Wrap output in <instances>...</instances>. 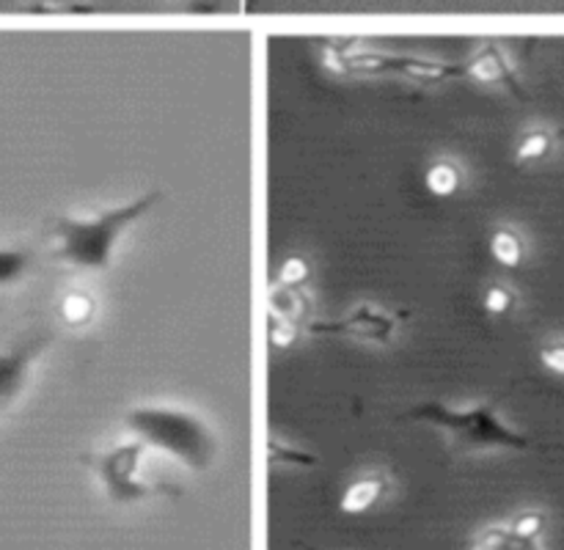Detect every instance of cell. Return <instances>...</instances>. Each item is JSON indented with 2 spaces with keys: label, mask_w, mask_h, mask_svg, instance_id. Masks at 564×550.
Returning a JSON list of instances; mask_svg holds the SVG:
<instances>
[{
  "label": "cell",
  "mask_w": 564,
  "mask_h": 550,
  "mask_svg": "<svg viewBox=\"0 0 564 550\" xmlns=\"http://www.w3.org/2000/svg\"><path fill=\"white\" fill-rule=\"evenodd\" d=\"M160 201V190H149L143 196L130 198L119 207L99 209L91 215H61L50 226L53 256L64 267L86 270V273H105L113 264V253L121 237Z\"/></svg>",
  "instance_id": "cell-1"
},
{
  "label": "cell",
  "mask_w": 564,
  "mask_h": 550,
  "mask_svg": "<svg viewBox=\"0 0 564 550\" xmlns=\"http://www.w3.org/2000/svg\"><path fill=\"white\" fill-rule=\"evenodd\" d=\"M402 418L441 429L455 454H485V451H527L532 440L512 429L499 416L496 402H474L468 407H449L444 402H422Z\"/></svg>",
  "instance_id": "cell-2"
},
{
  "label": "cell",
  "mask_w": 564,
  "mask_h": 550,
  "mask_svg": "<svg viewBox=\"0 0 564 550\" xmlns=\"http://www.w3.org/2000/svg\"><path fill=\"white\" fill-rule=\"evenodd\" d=\"M124 427L132 438L147 443L152 451L169 454L191 471H204L218 457V438L207 421L182 407L138 405L127 413Z\"/></svg>",
  "instance_id": "cell-3"
},
{
  "label": "cell",
  "mask_w": 564,
  "mask_h": 550,
  "mask_svg": "<svg viewBox=\"0 0 564 550\" xmlns=\"http://www.w3.org/2000/svg\"><path fill=\"white\" fill-rule=\"evenodd\" d=\"M149 451L152 449L147 443H141V440L130 435V440H119V443L108 446V449L86 454V465L91 468L110 501H116V504H135V501L152 498V495L171 493L169 487L147 476Z\"/></svg>",
  "instance_id": "cell-4"
},
{
  "label": "cell",
  "mask_w": 564,
  "mask_h": 550,
  "mask_svg": "<svg viewBox=\"0 0 564 550\" xmlns=\"http://www.w3.org/2000/svg\"><path fill=\"white\" fill-rule=\"evenodd\" d=\"M411 319V311L405 308H386L380 302H358L352 306L345 317L328 319V322H312L308 333L314 336H341V339H352L358 344H375L389 346L394 344L400 330Z\"/></svg>",
  "instance_id": "cell-5"
},
{
  "label": "cell",
  "mask_w": 564,
  "mask_h": 550,
  "mask_svg": "<svg viewBox=\"0 0 564 550\" xmlns=\"http://www.w3.org/2000/svg\"><path fill=\"white\" fill-rule=\"evenodd\" d=\"M50 344H53V333L36 330L0 346V418L22 399L31 385L33 369L50 350Z\"/></svg>",
  "instance_id": "cell-6"
},
{
  "label": "cell",
  "mask_w": 564,
  "mask_h": 550,
  "mask_svg": "<svg viewBox=\"0 0 564 550\" xmlns=\"http://www.w3.org/2000/svg\"><path fill=\"white\" fill-rule=\"evenodd\" d=\"M463 75L471 77L474 82L488 88H501V91L512 94V97H527L521 86V77H518L516 66L507 58L505 50L499 44H479L471 55H468L466 64H460Z\"/></svg>",
  "instance_id": "cell-7"
},
{
  "label": "cell",
  "mask_w": 564,
  "mask_h": 550,
  "mask_svg": "<svg viewBox=\"0 0 564 550\" xmlns=\"http://www.w3.org/2000/svg\"><path fill=\"white\" fill-rule=\"evenodd\" d=\"M391 490V479L386 471H369L361 473L358 479H352L345 487L339 498V512L341 515H367L369 509L380 504L386 498V493Z\"/></svg>",
  "instance_id": "cell-8"
},
{
  "label": "cell",
  "mask_w": 564,
  "mask_h": 550,
  "mask_svg": "<svg viewBox=\"0 0 564 550\" xmlns=\"http://www.w3.org/2000/svg\"><path fill=\"white\" fill-rule=\"evenodd\" d=\"M488 253L496 264L507 270H518L527 258V242L510 226H499L488 240Z\"/></svg>",
  "instance_id": "cell-9"
},
{
  "label": "cell",
  "mask_w": 564,
  "mask_h": 550,
  "mask_svg": "<svg viewBox=\"0 0 564 550\" xmlns=\"http://www.w3.org/2000/svg\"><path fill=\"white\" fill-rule=\"evenodd\" d=\"M61 322L72 330H80L86 324H91V319L97 317V300H94L91 292L86 289H72L61 297Z\"/></svg>",
  "instance_id": "cell-10"
},
{
  "label": "cell",
  "mask_w": 564,
  "mask_h": 550,
  "mask_svg": "<svg viewBox=\"0 0 564 550\" xmlns=\"http://www.w3.org/2000/svg\"><path fill=\"white\" fill-rule=\"evenodd\" d=\"M556 148V132L549 130V127H532L529 132H523L521 141L516 146V160L521 165L543 163L554 154Z\"/></svg>",
  "instance_id": "cell-11"
},
{
  "label": "cell",
  "mask_w": 564,
  "mask_h": 550,
  "mask_svg": "<svg viewBox=\"0 0 564 550\" xmlns=\"http://www.w3.org/2000/svg\"><path fill=\"white\" fill-rule=\"evenodd\" d=\"M424 187L433 198H452L463 187V170L452 160H435L424 170Z\"/></svg>",
  "instance_id": "cell-12"
},
{
  "label": "cell",
  "mask_w": 564,
  "mask_h": 550,
  "mask_svg": "<svg viewBox=\"0 0 564 550\" xmlns=\"http://www.w3.org/2000/svg\"><path fill=\"white\" fill-rule=\"evenodd\" d=\"M33 253L22 245H0V289L14 286L31 273Z\"/></svg>",
  "instance_id": "cell-13"
},
{
  "label": "cell",
  "mask_w": 564,
  "mask_h": 550,
  "mask_svg": "<svg viewBox=\"0 0 564 550\" xmlns=\"http://www.w3.org/2000/svg\"><path fill=\"white\" fill-rule=\"evenodd\" d=\"M270 317L292 319V322H301L303 311L306 308V297L301 289H286V286H275L270 289Z\"/></svg>",
  "instance_id": "cell-14"
},
{
  "label": "cell",
  "mask_w": 564,
  "mask_h": 550,
  "mask_svg": "<svg viewBox=\"0 0 564 550\" xmlns=\"http://www.w3.org/2000/svg\"><path fill=\"white\" fill-rule=\"evenodd\" d=\"M268 460H270V465H295V468H314L319 462L312 451H306V449H301V446L290 443V440H279V438H270Z\"/></svg>",
  "instance_id": "cell-15"
},
{
  "label": "cell",
  "mask_w": 564,
  "mask_h": 550,
  "mask_svg": "<svg viewBox=\"0 0 564 550\" xmlns=\"http://www.w3.org/2000/svg\"><path fill=\"white\" fill-rule=\"evenodd\" d=\"M479 542L488 544L490 550H543L540 539H521L507 526H490L479 534Z\"/></svg>",
  "instance_id": "cell-16"
},
{
  "label": "cell",
  "mask_w": 564,
  "mask_h": 550,
  "mask_svg": "<svg viewBox=\"0 0 564 550\" xmlns=\"http://www.w3.org/2000/svg\"><path fill=\"white\" fill-rule=\"evenodd\" d=\"M545 522H549L545 509H523V512H518L510 522H507V528H510V531L521 539H543Z\"/></svg>",
  "instance_id": "cell-17"
},
{
  "label": "cell",
  "mask_w": 564,
  "mask_h": 550,
  "mask_svg": "<svg viewBox=\"0 0 564 550\" xmlns=\"http://www.w3.org/2000/svg\"><path fill=\"white\" fill-rule=\"evenodd\" d=\"M308 275H312L308 258L286 256L284 262L279 264V273H275V286H286V289H301V286L308 280Z\"/></svg>",
  "instance_id": "cell-18"
},
{
  "label": "cell",
  "mask_w": 564,
  "mask_h": 550,
  "mask_svg": "<svg viewBox=\"0 0 564 550\" xmlns=\"http://www.w3.org/2000/svg\"><path fill=\"white\" fill-rule=\"evenodd\" d=\"M482 308L490 317H505V314H510L516 308V292L505 284H490L482 292Z\"/></svg>",
  "instance_id": "cell-19"
},
{
  "label": "cell",
  "mask_w": 564,
  "mask_h": 550,
  "mask_svg": "<svg viewBox=\"0 0 564 550\" xmlns=\"http://www.w3.org/2000/svg\"><path fill=\"white\" fill-rule=\"evenodd\" d=\"M301 322H292V319H281V317H270V344L275 350H290L297 339H301Z\"/></svg>",
  "instance_id": "cell-20"
},
{
  "label": "cell",
  "mask_w": 564,
  "mask_h": 550,
  "mask_svg": "<svg viewBox=\"0 0 564 550\" xmlns=\"http://www.w3.org/2000/svg\"><path fill=\"white\" fill-rule=\"evenodd\" d=\"M540 363H543L545 372H551L554 377H564V341H549V344L540 346Z\"/></svg>",
  "instance_id": "cell-21"
},
{
  "label": "cell",
  "mask_w": 564,
  "mask_h": 550,
  "mask_svg": "<svg viewBox=\"0 0 564 550\" xmlns=\"http://www.w3.org/2000/svg\"><path fill=\"white\" fill-rule=\"evenodd\" d=\"M39 9L42 11H72V3H42ZM99 9H102V6H94V3H88V0L75 3L77 14H86V11H99Z\"/></svg>",
  "instance_id": "cell-22"
},
{
  "label": "cell",
  "mask_w": 564,
  "mask_h": 550,
  "mask_svg": "<svg viewBox=\"0 0 564 550\" xmlns=\"http://www.w3.org/2000/svg\"><path fill=\"white\" fill-rule=\"evenodd\" d=\"M468 550H490V548H488V544L479 542V539H474V544H471V548H468Z\"/></svg>",
  "instance_id": "cell-23"
},
{
  "label": "cell",
  "mask_w": 564,
  "mask_h": 550,
  "mask_svg": "<svg viewBox=\"0 0 564 550\" xmlns=\"http://www.w3.org/2000/svg\"><path fill=\"white\" fill-rule=\"evenodd\" d=\"M303 550H317V548H303Z\"/></svg>",
  "instance_id": "cell-24"
}]
</instances>
